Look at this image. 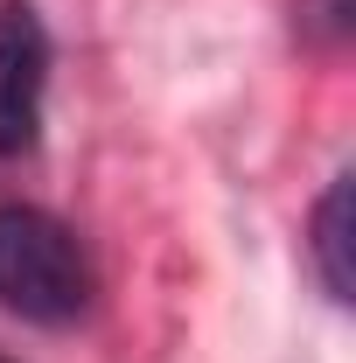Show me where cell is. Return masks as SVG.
Listing matches in <instances>:
<instances>
[{
  "label": "cell",
  "mask_w": 356,
  "mask_h": 363,
  "mask_svg": "<svg viewBox=\"0 0 356 363\" xmlns=\"http://www.w3.org/2000/svg\"><path fill=\"white\" fill-rule=\"evenodd\" d=\"M301 28H308L314 43H343L350 35V0H301Z\"/></svg>",
  "instance_id": "obj_4"
},
{
  "label": "cell",
  "mask_w": 356,
  "mask_h": 363,
  "mask_svg": "<svg viewBox=\"0 0 356 363\" xmlns=\"http://www.w3.org/2000/svg\"><path fill=\"white\" fill-rule=\"evenodd\" d=\"M43 91H49V35L28 0L0 7V161L28 154L43 133Z\"/></svg>",
  "instance_id": "obj_2"
},
{
  "label": "cell",
  "mask_w": 356,
  "mask_h": 363,
  "mask_svg": "<svg viewBox=\"0 0 356 363\" xmlns=\"http://www.w3.org/2000/svg\"><path fill=\"white\" fill-rule=\"evenodd\" d=\"M350 196H356V182L335 175V182H328V196L314 203V266H321L328 301H356V272H350Z\"/></svg>",
  "instance_id": "obj_3"
},
{
  "label": "cell",
  "mask_w": 356,
  "mask_h": 363,
  "mask_svg": "<svg viewBox=\"0 0 356 363\" xmlns=\"http://www.w3.org/2000/svg\"><path fill=\"white\" fill-rule=\"evenodd\" d=\"M0 308L35 328H70L91 308V259L35 203H0Z\"/></svg>",
  "instance_id": "obj_1"
}]
</instances>
